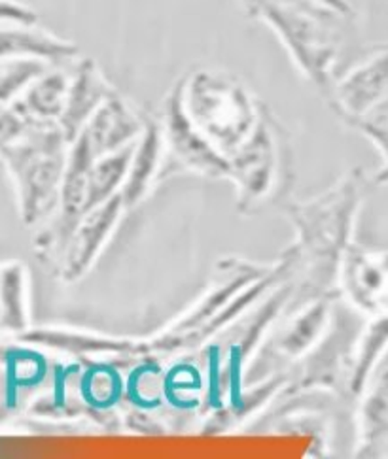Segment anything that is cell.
Instances as JSON below:
<instances>
[{"label": "cell", "mask_w": 388, "mask_h": 459, "mask_svg": "<svg viewBox=\"0 0 388 459\" xmlns=\"http://www.w3.org/2000/svg\"><path fill=\"white\" fill-rule=\"evenodd\" d=\"M364 201L360 170L347 174L331 189L307 203L288 204L287 214L297 229V261H305L313 295H331L333 281L352 246V231Z\"/></svg>", "instance_id": "obj_1"}, {"label": "cell", "mask_w": 388, "mask_h": 459, "mask_svg": "<svg viewBox=\"0 0 388 459\" xmlns=\"http://www.w3.org/2000/svg\"><path fill=\"white\" fill-rule=\"evenodd\" d=\"M244 13L268 25L288 51L295 68L328 102L333 90L343 34L338 22H347L305 0H237Z\"/></svg>", "instance_id": "obj_2"}, {"label": "cell", "mask_w": 388, "mask_h": 459, "mask_svg": "<svg viewBox=\"0 0 388 459\" xmlns=\"http://www.w3.org/2000/svg\"><path fill=\"white\" fill-rule=\"evenodd\" d=\"M181 95L193 126L227 159L256 131L266 108L242 80L216 68L184 76Z\"/></svg>", "instance_id": "obj_3"}, {"label": "cell", "mask_w": 388, "mask_h": 459, "mask_svg": "<svg viewBox=\"0 0 388 459\" xmlns=\"http://www.w3.org/2000/svg\"><path fill=\"white\" fill-rule=\"evenodd\" d=\"M68 140L57 121H34L0 152L20 197L25 225H37L59 208Z\"/></svg>", "instance_id": "obj_4"}, {"label": "cell", "mask_w": 388, "mask_h": 459, "mask_svg": "<svg viewBox=\"0 0 388 459\" xmlns=\"http://www.w3.org/2000/svg\"><path fill=\"white\" fill-rule=\"evenodd\" d=\"M275 269L277 264H273V267H260L256 263L235 257L220 261L208 291H205L199 301L179 322H174L163 334L155 337L154 341L140 342L143 354H152V351L169 354V351L190 348V342L196 337V333L203 329L210 320H215L225 308L229 299H235L237 295H241L242 290L251 288L258 280L269 276Z\"/></svg>", "instance_id": "obj_5"}, {"label": "cell", "mask_w": 388, "mask_h": 459, "mask_svg": "<svg viewBox=\"0 0 388 459\" xmlns=\"http://www.w3.org/2000/svg\"><path fill=\"white\" fill-rule=\"evenodd\" d=\"M282 163V140L278 126L268 108L249 140L229 157L232 174L239 193V212L249 214L261 203H266L277 186Z\"/></svg>", "instance_id": "obj_6"}, {"label": "cell", "mask_w": 388, "mask_h": 459, "mask_svg": "<svg viewBox=\"0 0 388 459\" xmlns=\"http://www.w3.org/2000/svg\"><path fill=\"white\" fill-rule=\"evenodd\" d=\"M162 127L167 155L181 169L208 176V178H229L232 174L229 159L210 144L188 117L182 104L181 82L165 99Z\"/></svg>", "instance_id": "obj_7"}, {"label": "cell", "mask_w": 388, "mask_h": 459, "mask_svg": "<svg viewBox=\"0 0 388 459\" xmlns=\"http://www.w3.org/2000/svg\"><path fill=\"white\" fill-rule=\"evenodd\" d=\"M388 97V44L335 80L330 106L345 123L372 116Z\"/></svg>", "instance_id": "obj_8"}, {"label": "cell", "mask_w": 388, "mask_h": 459, "mask_svg": "<svg viewBox=\"0 0 388 459\" xmlns=\"http://www.w3.org/2000/svg\"><path fill=\"white\" fill-rule=\"evenodd\" d=\"M348 303L369 317L388 312V250H367L352 244L340 273Z\"/></svg>", "instance_id": "obj_9"}, {"label": "cell", "mask_w": 388, "mask_h": 459, "mask_svg": "<svg viewBox=\"0 0 388 459\" xmlns=\"http://www.w3.org/2000/svg\"><path fill=\"white\" fill-rule=\"evenodd\" d=\"M123 210H126V204L118 193L116 197L90 210L80 220L61 255V276L65 281H76L93 267V263L99 259L102 248L114 233Z\"/></svg>", "instance_id": "obj_10"}, {"label": "cell", "mask_w": 388, "mask_h": 459, "mask_svg": "<svg viewBox=\"0 0 388 459\" xmlns=\"http://www.w3.org/2000/svg\"><path fill=\"white\" fill-rule=\"evenodd\" d=\"M146 116H140L118 91L104 100L85 123L80 136L99 159L137 143L145 131Z\"/></svg>", "instance_id": "obj_11"}, {"label": "cell", "mask_w": 388, "mask_h": 459, "mask_svg": "<svg viewBox=\"0 0 388 459\" xmlns=\"http://www.w3.org/2000/svg\"><path fill=\"white\" fill-rule=\"evenodd\" d=\"M114 93L116 90L104 78L93 59H76L73 73H70L65 110L59 117V126L68 144L75 143V138L99 110V106Z\"/></svg>", "instance_id": "obj_12"}, {"label": "cell", "mask_w": 388, "mask_h": 459, "mask_svg": "<svg viewBox=\"0 0 388 459\" xmlns=\"http://www.w3.org/2000/svg\"><path fill=\"white\" fill-rule=\"evenodd\" d=\"M165 157L167 150L162 119L146 116L145 131L135 144L126 184H123L119 191L126 210H131L138 203H143L148 197L154 184L162 180Z\"/></svg>", "instance_id": "obj_13"}, {"label": "cell", "mask_w": 388, "mask_h": 459, "mask_svg": "<svg viewBox=\"0 0 388 459\" xmlns=\"http://www.w3.org/2000/svg\"><path fill=\"white\" fill-rule=\"evenodd\" d=\"M358 457H388V368L366 385L358 411Z\"/></svg>", "instance_id": "obj_14"}, {"label": "cell", "mask_w": 388, "mask_h": 459, "mask_svg": "<svg viewBox=\"0 0 388 459\" xmlns=\"http://www.w3.org/2000/svg\"><path fill=\"white\" fill-rule=\"evenodd\" d=\"M20 341L31 344H42L49 348H57L68 354H143V348L137 341L128 339H112L102 337V334L80 331V329H37V331H25L20 334Z\"/></svg>", "instance_id": "obj_15"}, {"label": "cell", "mask_w": 388, "mask_h": 459, "mask_svg": "<svg viewBox=\"0 0 388 459\" xmlns=\"http://www.w3.org/2000/svg\"><path fill=\"white\" fill-rule=\"evenodd\" d=\"M331 312V295L314 297L313 303L288 324L287 331H282L275 344L273 356L282 359H297L307 354L319 342V337L326 331L328 317Z\"/></svg>", "instance_id": "obj_16"}, {"label": "cell", "mask_w": 388, "mask_h": 459, "mask_svg": "<svg viewBox=\"0 0 388 459\" xmlns=\"http://www.w3.org/2000/svg\"><path fill=\"white\" fill-rule=\"evenodd\" d=\"M68 85L70 73L63 68H48L44 74L27 85V90L13 100V104L31 119L59 123L65 110Z\"/></svg>", "instance_id": "obj_17"}, {"label": "cell", "mask_w": 388, "mask_h": 459, "mask_svg": "<svg viewBox=\"0 0 388 459\" xmlns=\"http://www.w3.org/2000/svg\"><path fill=\"white\" fill-rule=\"evenodd\" d=\"M388 351V312L372 316L369 324L358 333V341L352 351L350 375L347 390L352 397H360L374 377L381 358Z\"/></svg>", "instance_id": "obj_18"}, {"label": "cell", "mask_w": 388, "mask_h": 459, "mask_svg": "<svg viewBox=\"0 0 388 459\" xmlns=\"http://www.w3.org/2000/svg\"><path fill=\"white\" fill-rule=\"evenodd\" d=\"M135 144H129L114 153L102 155L93 163L87 174V189H85V204L84 212H87L101 206L102 203L110 201L121 191L123 184H126L129 165L133 159Z\"/></svg>", "instance_id": "obj_19"}, {"label": "cell", "mask_w": 388, "mask_h": 459, "mask_svg": "<svg viewBox=\"0 0 388 459\" xmlns=\"http://www.w3.org/2000/svg\"><path fill=\"white\" fill-rule=\"evenodd\" d=\"M27 325V271L23 263L8 261L0 267V333L22 334Z\"/></svg>", "instance_id": "obj_20"}, {"label": "cell", "mask_w": 388, "mask_h": 459, "mask_svg": "<svg viewBox=\"0 0 388 459\" xmlns=\"http://www.w3.org/2000/svg\"><path fill=\"white\" fill-rule=\"evenodd\" d=\"M51 65L37 59H3L0 61V108L10 106L27 85L44 74Z\"/></svg>", "instance_id": "obj_21"}, {"label": "cell", "mask_w": 388, "mask_h": 459, "mask_svg": "<svg viewBox=\"0 0 388 459\" xmlns=\"http://www.w3.org/2000/svg\"><path fill=\"white\" fill-rule=\"evenodd\" d=\"M350 129L362 133L383 157V167L375 174V184L388 186V116L372 114L362 119L347 123Z\"/></svg>", "instance_id": "obj_22"}, {"label": "cell", "mask_w": 388, "mask_h": 459, "mask_svg": "<svg viewBox=\"0 0 388 459\" xmlns=\"http://www.w3.org/2000/svg\"><path fill=\"white\" fill-rule=\"evenodd\" d=\"M118 373L110 367H97L85 375V399L95 409H109L119 399Z\"/></svg>", "instance_id": "obj_23"}, {"label": "cell", "mask_w": 388, "mask_h": 459, "mask_svg": "<svg viewBox=\"0 0 388 459\" xmlns=\"http://www.w3.org/2000/svg\"><path fill=\"white\" fill-rule=\"evenodd\" d=\"M34 121L27 114H23L17 106L12 102L10 106L0 108V152H3L13 140L20 138Z\"/></svg>", "instance_id": "obj_24"}, {"label": "cell", "mask_w": 388, "mask_h": 459, "mask_svg": "<svg viewBox=\"0 0 388 459\" xmlns=\"http://www.w3.org/2000/svg\"><path fill=\"white\" fill-rule=\"evenodd\" d=\"M39 25V13L17 0H0V27Z\"/></svg>", "instance_id": "obj_25"}, {"label": "cell", "mask_w": 388, "mask_h": 459, "mask_svg": "<svg viewBox=\"0 0 388 459\" xmlns=\"http://www.w3.org/2000/svg\"><path fill=\"white\" fill-rule=\"evenodd\" d=\"M305 3L321 6L335 15L343 17V20H347V22L355 20L357 17V10H355V6H352L350 0H305Z\"/></svg>", "instance_id": "obj_26"}, {"label": "cell", "mask_w": 388, "mask_h": 459, "mask_svg": "<svg viewBox=\"0 0 388 459\" xmlns=\"http://www.w3.org/2000/svg\"><path fill=\"white\" fill-rule=\"evenodd\" d=\"M374 114H379V116H388V97L384 99V102L379 106V108H377Z\"/></svg>", "instance_id": "obj_27"}]
</instances>
